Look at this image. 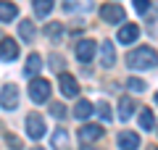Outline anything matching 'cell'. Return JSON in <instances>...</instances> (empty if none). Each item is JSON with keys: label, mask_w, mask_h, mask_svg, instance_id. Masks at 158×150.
<instances>
[{"label": "cell", "mask_w": 158, "mask_h": 150, "mask_svg": "<svg viewBox=\"0 0 158 150\" xmlns=\"http://www.w3.org/2000/svg\"><path fill=\"white\" fill-rule=\"evenodd\" d=\"M127 63L132 69H153V66H158V53L153 48H137L127 56Z\"/></svg>", "instance_id": "obj_1"}, {"label": "cell", "mask_w": 158, "mask_h": 150, "mask_svg": "<svg viewBox=\"0 0 158 150\" xmlns=\"http://www.w3.org/2000/svg\"><path fill=\"white\" fill-rule=\"evenodd\" d=\"M29 98H32L34 103H45V100L50 98V82H48V79H32Z\"/></svg>", "instance_id": "obj_2"}, {"label": "cell", "mask_w": 158, "mask_h": 150, "mask_svg": "<svg viewBox=\"0 0 158 150\" xmlns=\"http://www.w3.org/2000/svg\"><path fill=\"white\" fill-rule=\"evenodd\" d=\"M0 106L6 108V111H13L19 106V87L16 84H6L3 92H0Z\"/></svg>", "instance_id": "obj_3"}, {"label": "cell", "mask_w": 158, "mask_h": 150, "mask_svg": "<svg viewBox=\"0 0 158 150\" xmlns=\"http://www.w3.org/2000/svg\"><path fill=\"white\" fill-rule=\"evenodd\" d=\"M27 134L32 140H40L42 134H45V121H42L40 113H29L27 116Z\"/></svg>", "instance_id": "obj_4"}, {"label": "cell", "mask_w": 158, "mask_h": 150, "mask_svg": "<svg viewBox=\"0 0 158 150\" xmlns=\"http://www.w3.org/2000/svg\"><path fill=\"white\" fill-rule=\"evenodd\" d=\"M100 16L106 19L108 24H118V21H124V8L118 6V3H106V6L100 8Z\"/></svg>", "instance_id": "obj_5"}, {"label": "cell", "mask_w": 158, "mask_h": 150, "mask_svg": "<svg viewBox=\"0 0 158 150\" xmlns=\"http://www.w3.org/2000/svg\"><path fill=\"white\" fill-rule=\"evenodd\" d=\"M19 58V45L16 40L6 37V40H0V61H16Z\"/></svg>", "instance_id": "obj_6"}, {"label": "cell", "mask_w": 158, "mask_h": 150, "mask_svg": "<svg viewBox=\"0 0 158 150\" xmlns=\"http://www.w3.org/2000/svg\"><path fill=\"white\" fill-rule=\"evenodd\" d=\"M100 137H103V127H98V124H85V127L79 129V140L85 145L95 142V140H100Z\"/></svg>", "instance_id": "obj_7"}, {"label": "cell", "mask_w": 158, "mask_h": 150, "mask_svg": "<svg viewBox=\"0 0 158 150\" xmlns=\"http://www.w3.org/2000/svg\"><path fill=\"white\" fill-rule=\"evenodd\" d=\"M137 37H140V27H137V24H124V27L118 29V34H116V40H118L121 45L135 42Z\"/></svg>", "instance_id": "obj_8"}, {"label": "cell", "mask_w": 158, "mask_h": 150, "mask_svg": "<svg viewBox=\"0 0 158 150\" xmlns=\"http://www.w3.org/2000/svg\"><path fill=\"white\" fill-rule=\"evenodd\" d=\"M77 58H79L82 63H90L92 58H95V42H90V40L77 42Z\"/></svg>", "instance_id": "obj_9"}, {"label": "cell", "mask_w": 158, "mask_h": 150, "mask_svg": "<svg viewBox=\"0 0 158 150\" xmlns=\"http://www.w3.org/2000/svg\"><path fill=\"white\" fill-rule=\"evenodd\" d=\"M58 84H61V92L66 95V98H74V95L79 92V84H77V79H74L71 74H61Z\"/></svg>", "instance_id": "obj_10"}, {"label": "cell", "mask_w": 158, "mask_h": 150, "mask_svg": "<svg viewBox=\"0 0 158 150\" xmlns=\"http://www.w3.org/2000/svg\"><path fill=\"white\" fill-rule=\"evenodd\" d=\"M118 148L121 150H137L140 148V137L135 132H121L118 134Z\"/></svg>", "instance_id": "obj_11"}, {"label": "cell", "mask_w": 158, "mask_h": 150, "mask_svg": "<svg viewBox=\"0 0 158 150\" xmlns=\"http://www.w3.org/2000/svg\"><path fill=\"white\" fill-rule=\"evenodd\" d=\"M100 61L103 66H113L116 63V48H113V42H100Z\"/></svg>", "instance_id": "obj_12"}, {"label": "cell", "mask_w": 158, "mask_h": 150, "mask_svg": "<svg viewBox=\"0 0 158 150\" xmlns=\"http://www.w3.org/2000/svg\"><path fill=\"white\" fill-rule=\"evenodd\" d=\"M40 69H42V58H40L37 53H32V56L27 58V66H24V71H27V77H37Z\"/></svg>", "instance_id": "obj_13"}, {"label": "cell", "mask_w": 158, "mask_h": 150, "mask_svg": "<svg viewBox=\"0 0 158 150\" xmlns=\"http://www.w3.org/2000/svg\"><path fill=\"white\" fill-rule=\"evenodd\" d=\"M132 113H135V103H132V98H121V100H118V119L127 121V119H132Z\"/></svg>", "instance_id": "obj_14"}, {"label": "cell", "mask_w": 158, "mask_h": 150, "mask_svg": "<svg viewBox=\"0 0 158 150\" xmlns=\"http://www.w3.org/2000/svg\"><path fill=\"white\" fill-rule=\"evenodd\" d=\"M19 16V8L13 3H6V0H0V21H11V19Z\"/></svg>", "instance_id": "obj_15"}, {"label": "cell", "mask_w": 158, "mask_h": 150, "mask_svg": "<svg viewBox=\"0 0 158 150\" xmlns=\"http://www.w3.org/2000/svg\"><path fill=\"white\" fill-rule=\"evenodd\" d=\"M19 34H21L24 42H32V40H34V24L29 21V19H27V21H21V24H19Z\"/></svg>", "instance_id": "obj_16"}, {"label": "cell", "mask_w": 158, "mask_h": 150, "mask_svg": "<svg viewBox=\"0 0 158 150\" xmlns=\"http://www.w3.org/2000/svg\"><path fill=\"white\" fill-rule=\"evenodd\" d=\"M90 113H92V103L90 100H79L77 106H74V116L77 119H87Z\"/></svg>", "instance_id": "obj_17"}, {"label": "cell", "mask_w": 158, "mask_h": 150, "mask_svg": "<svg viewBox=\"0 0 158 150\" xmlns=\"http://www.w3.org/2000/svg\"><path fill=\"white\" fill-rule=\"evenodd\" d=\"M53 150H63L66 148V142H69V134H66V129H56V134H53Z\"/></svg>", "instance_id": "obj_18"}, {"label": "cell", "mask_w": 158, "mask_h": 150, "mask_svg": "<svg viewBox=\"0 0 158 150\" xmlns=\"http://www.w3.org/2000/svg\"><path fill=\"white\" fill-rule=\"evenodd\" d=\"M32 6H34V13L37 16H48L53 11V0H34Z\"/></svg>", "instance_id": "obj_19"}, {"label": "cell", "mask_w": 158, "mask_h": 150, "mask_svg": "<svg viewBox=\"0 0 158 150\" xmlns=\"http://www.w3.org/2000/svg\"><path fill=\"white\" fill-rule=\"evenodd\" d=\"M153 121H156V119H153V111H150V108H142V111H140V129H148V132H150Z\"/></svg>", "instance_id": "obj_20"}, {"label": "cell", "mask_w": 158, "mask_h": 150, "mask_svg": "<svg viewBox=\"0 0 158 150\" xmlns=\"http://www.w3.org/2000/svg\"><path fill=\"white\" fill-rule=\"evenodd\" d=\"M45 34H48L50 40H58V37H61V24H56V21H53V24H48Z\"/></svg>", "instance_id": "obj_21"}, {"label": "cell", "mask_w": 158, "mask_h": 150, "mask_svg": "<svg viewBox=\"0 0 158 150\" xmlns=\"http://www.w3.org/2000/svg\"><path fill=\"white\" fill-rule=\"evenodd\" d=\"M127 87H129L132 92H142V90H145V82H142V79H137V77H132L129 82H127Z\"/></svg>", "instance_id": "obj_22"}, {"label": "cell", "mask_w": 158, "mask_h": 150, "mask_svg": "<svg viewBox=\"0 0 158 150\" xmlns=\"http://www.w3.org/2000/svg\"><path fill=\"white\" fill-rule=\"evenodd\" d=\"M50 113L56 119H66V106H63V103H53L50 106Z\"/></svg>", "instance_id": "obj_23"}, {"label": "cell", "mask_w": 158, "mask_h": 150, "mask_svg": "<svg viewBox=\"0 0 158 150\" xmlns=\"http://www.w3.org/2000/svg\"><path fill=\"white\" fill-rule=\"evenodd\" d=\"M98 113H100V116L106 119V121H111V119H113V113H111V106H108V103H98Z\"/></svg>", "instance_id": "obj_24"}, {"label": "cell", "mask_w": 158, "mask_h": 150, "mask_svg": "<svg viewBox=\"0 0 158 150\" xmlns=\"http://www.w3.org/2000/svg\"><path fill=\"white\" fill-rule=\"evenodd\" d=\"M148 8H150V0H135V11L137 13H148Z\"/></svg>", "instance_id": "obj_25"}, {"label": "cell", "mask_w": 158, "mask_h": 150, "mask_svg": "<svg viewBox=\"0 0 158 150\" xmlns=\"http://www.w3.org/2000/svg\"><path fill=\"white\" fill-rule=\"evenodd\" d=\"M6 142H8V148L21 150V142H19V137H13V134H8V137H6Z\"/></svg>", "instance_id": "obj_26"}, {"label": "cell", "mask_w": 158, "mask_h": 150, "mask_svg": "<svg viewBox=\"0 0 158 150\" xmlns=\"http://www.w3.org/2000/svg\"><path fill=\"white\" fill-rule=\"evenodd\" d=\"M63 8H66V11H74V8H77V0H66V3H63Z\"/></svg>", "instance_id": "obj_27"}, {"label": "cell", "mask_w": 158, "mask_h": 150, "mask_svg": "<svg viewBox=\"0 0 158 150\" xmlns=\"http://www.w3.org/2000/svg\"><path fill=\"white\" fill-rule=\"evenodd\" d=\"M148 150H158V145H150V148H148Z\"/></svg>", "instance_id": "obj_28"}, {"label": "cell", "mask_w": 158, "mask_h": 150, "mask_svg": "<svg viewBox=\"0 0 158 150\" xmlns=\"http://www.w3.org/2000/svg\"><path fill=\"white\" fill-rule=\"evenodd\" d=\"M82 150H92V148H90V145H85V148H82Z\"/></svg>", "instance_id": "obj_29"}, {"label": "cell", "mask_w": 158, "mask_h": 150, "mask_svg": "<svg viewBox=\"0 0 158 150\" xmlns=\"http://www.w3.org/2000/svg\"><path fill=\"white\" fill-rule=\"evenodd\" d=\"M32 150H42V148H32Z\"/></svg>", "instance_id": "obj_30"}, {"label": "cell", "mask_w": 158, "mask_h": 150, "mask_svg": "<svg viewBox=\"0 0 158 150\" xmlns=\"http://www.w3.org/2000/svg\"><path fill=\"white\" fill-rule=\"evenodd\" d=\"M156 103H158V95H156Z\"/></svg>", "instance_id": "obj_31"}]
</instances>
